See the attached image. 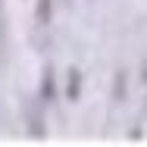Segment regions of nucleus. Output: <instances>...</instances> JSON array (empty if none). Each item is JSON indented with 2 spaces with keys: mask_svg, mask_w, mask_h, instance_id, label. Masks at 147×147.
<instances>
[{
  "mask_svg": "<svg viewBox=\"0 0 147 147\" xmlns=\"http://www.w3.org/2000/svg\"><path fill=\"white\" fill-rule=\"evenodd\" d=\"M78 88H82V75H78V69H72L69 72V100L78 97Z\"/></svg>",
  "mask_w": 147,
  "mask_h": 147,
  "instance_id": "1",
  "label": "nucleus"
},
{
  "mask_svg": "<svg viewBox=\"0 0 147 147\" xmlns=\"http://www.w3.org/2000/svg\"><path fill=\"white\" fill-rule=\"evenodd\" d=\"M41 97H44L47 103L53 100V75H50V69L44 72V85H41Z\"/></svg>",
  "mask_w": 147,
  "mask_h": 147,
  "instance_id": "2",
  "label": "nucleus"
},
{
  "mask_svg": "<svg viewBox=\"0 0 147 147\" xmlns=\"http://www.w3.org/2000/svg\"><path fill=\"white\" fill-rule=\"evenodd\" d=\"M38 19H41V22L50 19V0H41V6H38Z\"/></svg>",
  "mask_w": 147,
  "mask_h": 147,
  "instance_id": "3",
  "label": "nucleus"
}]
</instances>
